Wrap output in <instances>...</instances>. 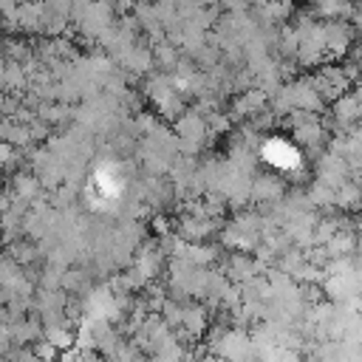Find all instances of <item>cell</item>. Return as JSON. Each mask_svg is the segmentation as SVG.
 Listing matches in <instances>:
<instances>
[{"instance_id": "cell-1", "label": "cell", "mask_w": 362, "mask_h": 362, "mask_svg": "<svg viewBox=\"0 0 362 362\" xmlns=\"http://www.w3.org/2000/svg\"><path fill=\"white\" fill-rule=\"evenodd\" d=\"M263 156H266L269 164L283 167V170H291V167L300 164V153H297V147L288 144V141H283V139H272V141H266Z\"/></svg>"}]
</instances>
